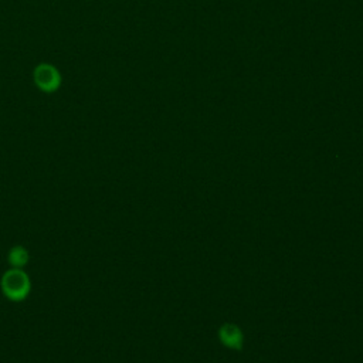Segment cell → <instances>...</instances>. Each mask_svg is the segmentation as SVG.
Returning a JSON list of instances; mask_svg holds the SVG:
<instances>
[{
  "mask_svg": "<svg viewBox=\"0 0 363 363\" xmlns=\"http://www.w3.org/2000/svg\"><path fill=\"white\" fill-rule=\"evenodd\" d=\"M1 289L9 299L21 301L30 292V279L20 268H11L1 278Z\"/></svg>",
  "mask_w": 363,
  "mask_h": 363,
  "instance_id": "obj_1",
  "label": "cell"
},
{
  "mask_svg": "<svg viewBox=\"0 0 363 363\" xmlns=\"http://www.w3.org/2000/svg\"><path fill=\"white\" fill-rule=\"evenodd\" d=\"M33 78L37 88L47 94L55 92L61 86V81H62L60 71L52 64H48V62L38 64L34 68Z\"/></svg>",
  "mask_w": 363,
  "mask_h": 363,
  "instance_id": "obj_2",
  "label": "cell"
},
{
  "mask_svg": "<svg viewBox=\"0 0 363 363\" xmlns=\"http://www.w3.org/2000/svg\"><path fill=\"white\" fill-rule=\"evenodd\" d=\"M28 261V252L26 248L17 245L13 247L11 251L9 252V262L14 267V268H21L23 265H26Z\"/></svg>",
  "mask_w": 363,
  "mask_h": 363,
  "instance_id": "obj_3",
  "label": "cell"
},
{
  "mask_svg": "<svg viewBox=\"0 0 363 363\" xmlns=\"http://www.w3.org/2000/svg\"><path fill=\"white\" fill-rule=\"evenodd\" d=\"M221 339L228 346H238L241 343V335H240L238 329L234 326H230V325H227L221 329Z\"/></svg>",
  "mask_w": 363,
  "mask_h": 363,
  "instance_id": "obj_4",
  "label": "cell"
}]
</instances>
